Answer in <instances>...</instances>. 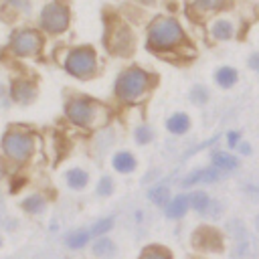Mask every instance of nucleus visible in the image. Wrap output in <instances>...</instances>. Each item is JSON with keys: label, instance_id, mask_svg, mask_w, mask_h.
Listing matches in <instances>:
<instances>
[{"label": "nucleus", "instance_id": "nucleus-26", "mask_svg": "<svg viewBox=\"0 0 259 259\" xmlns=\"http://www.w3.org/2000/svg\"><path fill=\"white\" fill-rule=\"evenodd\" d=\"M93 253L97 257H111L115 253V247H113V241L109 239H99L95 245H93Z\"/></svg>", "mask_w": 259, "mask_h": 259}, {"label": "nucleus", "instance_id": "nucleus-27", "mask_svg": "<svg viewBox=\"0 0 259 259\" xmlns=\"http://www.w3.org/2000/svg\"><path fill=\"white\" fill-rule=\"evenodd\" d=\"M22 206H24L28 212H40V210L45 208V200L34 194V196H28V198L22 202Z\"/></svg>", "mask_w": 259, "mask_h": 259}, {"label": "nucleus", "instance_id": "nucleus-23", "mask_svg": "<svg viewBox=\"0 0 259 259\" xmlns=\"http://www.w3.org/2000/svg\"><path fill=\"white\" fill-rule=\"evenodd\" d=\"M65 178H67V184H69L71 188H83V186L87 184V172H83L81 168L69 170V172L65 174Z\"/></svg>", "mask_w": 259, "mask_h": 259}, {"label": "nucleus", "instance_id": "nucleus-24", "mask_svg": "<svg viewBox=\"0 0 259 259\" xmlns=\"http://www.w3.org/2000/svg\"><path fill=\"white\" fill-rule=\"evenodd\" d=\"M148 198L154 202V204H158V206H166L168 204V198H170V190H168V186L164 184H160V186H156V188H152L150 192H148Z\"/></svg>", "mask_w": 259, "mask_h": 259}, {"label": "nucleus", "instance_id": "nucleus-11", "mask_svg": "<svg viewBox=\"0 0 259 259\" xmlns=\"http://www.w3.org/2000/svg\"><path fill=\"white\" fill-rule=\"evenodd\" d=\"M208 36L214 42H229L237 36V26L231 18L217 14L210 22H208Z\"/></svg>", "mask_w": 259, "mask_h": 259}, {"label": "nucleus", "instance_id": "nucleus-12", "mask_svg": "<svg viewBox=\"0 0 259 259\" xmlns=\"http://www.w3.org/2000/svg\"><path fill=\"white\" fill-rule=\"evenodd\" d=\"M225 172H221L217 166H208V168H198L194 172H190L184 180H182V186H192V184H210V182H217L221 180Z\"/></svg>", "mask_w": 259, "mask_h": 259}, {"label": "nucleus", "instance_id": "nucleus-21", "mask_svg": "<svg viewBox=\"0 0 259 259\" xmlns=\"http://www.w3.org/2000/svg\"><path fill=\"white\" fill-rule=\"evenodd\" d=\"M227 231H229V235L235 239V243L249 239V235H247V227H245L243 221H239V219H231V221L227 223Z\"/></svg>", "mask_w": 259, "mask_h": 259}, {"label": "nucleus", "instance_id": "nucleus-6", "mask_svg": "<svg viewBox=\"0 0 259 259\" xmlns=\"http://www.w3.org/2000/svg\"><path fill=\"white\" fill-rule=\"evenodd\" d=\"M34 138L30 132H24L22 127H10L2 138V150L12 160H26L32 154Z\"/></svg>", "mask_w": 259, "mask_h": 259}, {"label": "nucleus", "instance_id": "nucleus-28", "mask_svg": "<svg viewBox=\"0 0 259 259\" xmlns=\"http://www.w3.org/2000/svg\"><path fill=\"white\" fill-rule=\"evenodd\" d=\"M136 140H138V144H150V142L154 140L152 127H150V125H140V127L136 130Z\"/></svg>", "mask_w": 259, "mask_h": 259}, {"label": "nucleus", "instance_id": "nucleus-3", "mask_svg": "<svg viewBox=\"0 0 259 259\" xmlns=\"http://www.w3.org/2000/svg\"><path fill=\"white\" fill-rule=\"evenodd\" d=\"M152 83H154V75H150L146 69L127 67L117 75L113 91L121 101L132 103V101L142 99L148 93V89L152 87Z\"/></svg>", "mask_w": 259, "mask_h": 259}, {"label": "nucleus", "instance_id": "nucleus-29", "mask_svg": "<svg viewBox=\"0 0 259 259\" xmlns=\"http://www.w3.org/2000/svg\"><path fill=\"white\" fill-rule=\"evenodd\" d=\"M111 225H113V219H103V221L95 223L89 233H91V235H103V233H107V231L111 229Z\"/></svg>", "mask_w": 259, "mask_h": 259}, {"label": "nucleus", "instance_id": "nucleus-10", "mask_svg": "<svg viewBox=\"0 0 259 259\" xmlns=\"http://www.w3.org/2000/svg\"><path fill=\"white\" fill-rule=\"evenodd\" d=\"M111 40L107 38L109 51L115 55H130L134 51V34L125 24H115L113 30L109 32Z\"/></svg>", "mask_w": 259, "mask_h": 259}, {"label": "nucleus", "instance_id": "nucleus-19", "mask_svg": "<svg viewBox=\"0 0 259 259\" xmlns=\"http://www.w3.org/2000/svg\"><path fill=\"white\" fill-rule=\"evenodd\" d=\"M188 99H190V103H194V105L200 107V105H206V103H208L210 93H208V89H206L204 85L196 83V85L190 87V91H188Z\"/></svg>", "mask_w": 259, "mask_h": 259}, {"label": "nucleus", "instance_id": "nucleus-35", "mask_svg": "<svg viewBox=\"0 0 259 259\" xmlns=\"http://www.w3.org/2000/svg\"><path fill=\"white\" fill-rule=\"evenodd\" d=\"M255 229H257V233H259V214L255 217Z\"/></svg>", "mask_w": 259, "mask_h": 259}, {"label": "nucleus", "instance_id": "nucleus-33", "mask_svg": "<svg viewBox=\"0 0 259 259\" xmlns=\"http://www.w3.org/2000/svg\"><path fill=\"white\" fill-rule=\"evenodd\" d=\"M239 142H241V132H239V130H231V132L227 134V146H229L231 150H235Z\"/></svg>", "mask_w": 259, "mask_h": 259}, {"label": "nucleus", "instance_id": "nucleus-30", "mask_svg": "<svg viewBox=\"0 0 259 259\" xmlns=\"http://www.w3.org/2000/svg\"><path fill=\"white\" fill-rule=\"evenodd\" d=\"M111 190H113V182H111V178L103 176V178L99 180V184H97V194L107 196V194H111Z\"/></svg>", "mask_w": 259, "mask_h": 259}, {"label": "nucleus", "instance_id": "nucleus-34", "mask_svg": "<svg viewBox=\"0 0 259 259\" xmlns=\"http://www.w3.org/2000/svg\"><path fill=\"white\" fill-rule=\"evenodd\" d=\"M237 150H239L243 156H249V154L253 152V150H251V144H247V142H239V144H237Z\"/></svg>", "mask_w": 259, "mask_h": 259}, {"label": "nucleus", "instance_id": "nucleus-8", "mask_svg": "<svg viewBox=\"0 0 259 259\" xmlns=\"http://www.w3.org/2000/svg\"><path fill=\"white\" fill-rule=\"evenodd\" d=\"M42 34L34 28H18L10 34V51L18 57H32L42 49Z\"/></svg>", "mask_w": 259, "mask_h": 259}, {"label": "nucleus", "instance_id": "nucleus-2", "mask_svg": "<svg viewBox=\"0 0 259 259\" xmlns=\"http://www.w3.org/2000/svg\"><path fill=\"white\" fill-rule=\"evenodd\" d=\"M67 117L85 130H97L107 123L109 119V107L103 105L101 101L89 99L85 95L73 97L67 101Z\"/></svg>", "mask_w": 259, "mask_h": 259}, {"label": "nucleus", "instance_id": "nucleus-31", "mask_svg": "<svg viewBox=\"0 0 259 259\" xmlns=\"http://www.w3.org/2000/svg\"><path fill=\"white\" fill-rule=\"evenodd\" d=\"M221 208H223V206H221L219 202L210 200V202H208V206L204 208V212H202V214H206V217H210V219H217V217H221Z\"/></svg>", "mask_w": 259, "mask_h": 259}, {"label": "nucleus", "instance_id": "nucleus-36", "mask_svg": "<svg viewBox=\"0 0 259 259\" xmlns=\"http://www.w3.org/2000/svg\"><path fill=\"white\" fill-rule=\"evenodd\" d=\"M190 259H202V257H190Z\"/></svg>", "mask_w": 259, "mask_h": 259}, {"label": "nucleus", "instance_id": "nucleus-18", "mask_svg": "<svg viewBox=\"0 0 259 259\" xmlns=\"http://www.w3.org/2000/svg\"><path fill=\"white\" fill-rule=\"evenodd\" d=\"M113 168L117 172H132L136 168V158L130 154V152H119L113 156Z\"/></svg>", "mask_w": 259, "mask_h": 259}, {"label": "nucleus", "instance_id": "nucleus-14", "mask_svg": "<svg viewBox=\"0 0 259 259\" xmlns=\"http://www.w3.org/2000/svg\"><path fill=\"white\" fill-rule=\"evenodd\" d=\"M166 130L174 136H182L190 130V117L184 111H176L166 119Z\"/></svg>", "mask_w": 259, "mask_h": 259}, {"label": "nucleus", "instance_id": "nucleus-15", "mask_svg": "<svg viewBox=\"0 0 259 259\" xmlns=\"http://www.w3.org/2000/svg\"><path fill=\"white\" fill-rule=\"evenodd\" d=\"M210 160H212V166H217L221 172H231V170H237L239 168L237 156H233L229 152H223V150H214L210 154Z\"/></svg>", "mask_w": 259, "mask_h": 259}, {"label": "nucleus", "instance_id": "nucleus-5", "mask_svg": "<svg viewBox=\"0 0 259 259\" xmlns=\"http://www.w3.org/2000/svg\"><path fill=\"white\" fill-rule=\"evenodd\" d=\"M71 22V12L69 6L61 0H51L42 6L40 16H38V24L47 34H61L69 28Z\"/></svg>", "mask_w": 259, "mask_h": 259}, {"label": "nucleus", "instance_id": "nucleus-20", "mask_svg": "<svg viewBox=\"0 0 259 259\" xmlns=\"http://www.w3.org/2000/svg\"><path fill=\"white\" fill-rule=\"evenodd\" d=\"M208 202H210V196H208L206 192H202V190H194V192L188 194V204H190L194 210H198L200 214L204 212V208L208 206Z\"/></svg>", "mask_w": 259, "mask_h": 259}, {"label": "nucleus", "instance_id": "nucleus-25", "mask_svg": "<svg viewBox=\"0 0 259 259\" xmlns=\"http://www.w3.org/2000/svg\"><path fill=\"white\" fill-rule=\"evenodd\" d=\"M89 231H81V229H77V231H73V233H69L67 237H65V243L69 245V247H73V249H79V247H83L85 243H87V239H89Z\"/></svg>", "mask_w": 259, "mask_h": 259}, {"label": "nucleus", "instance_id": "nucleus-1", "mask_svg": "<svg viewBox=\"0 0 259 259\" xmlns=\"http://www.w3.org/2000/svg\"><path fill=\"white\" fill-rule=\"evenodd\" d=\"M146 47L152 53L168 55V53H184L192 51L188 34L182 22L172 14H158L146 26Z\"/></svg>", "mask_w": 259, "mask_h": 259}, {"label": "nucleus", "instance_id": "nucleus-4", "mask_svg": "<svg viewBox=\"0 0 259 259\" xmlns=\"http://www.w3.org/2000/svg\"><path fill=\"white\" fill-rule=\"evenodd\" d=\"M63 69L77 79H91L97 75V55L93 47L83 45L71 49L63 59Z\"/></svg>", "mask_w": 259, "mask_h": 259}, {"label": "nucleus", "instance_id": "nucleus-17", "mask_svg": "<svg viewBox=\"0 0 259 259\" xmlns=\"http://www.w3.org/2000/svg\"><path fill=\"white\" fill-rule=\"evenodd\" d=\"M12 99L14 101H20V103H26L30 99H34V87L30 83H24V81H16L12 85Z\"/></svg>", "mask_w": 259, "mask_h": 259}, {"label": "nucleus", "instance_id": "nucleus-7", "mask_svg": "<svg viewBox=\"0 0 259 259\" xmlns=\"http://www.w3.org/2000/svg\"><path fill=\"white\" fill-rule=\"evenodd\" d=\"M190 245L200 253H223L225 251V237L217 227L200 225L192 231Z\"/></svg>", "mask_w": 259, "mask_h": 259}, {"label": "nucleus", "instance_id": "nucleus-9", "mask_svg": "<svg viewBox=\"0 0 259 259\" xmlns=\"http://www.w3.org/2000/svg\"><path fill=\"white\" fill-rule=\"evenodd\" d=\"M229 6H231V0H184L186 14L198 22L225 12Z\"/></svg>", "mask_w": 259, "mask_h": 259}, {"label": "nucleus", "instance_id": "nucleus-13", "mask_svg": "<svg viewBox=\"0 0 259 259\" xmlns=\"http://www.w3.org/2000/svg\"><path fill=\"white\" fill-rule=\"evenodd\" d=\"M212 79H214V83H217L221 89H231V87H235L237 81H239V71H237L235 67H231V65H221L219 69H214Z\"/></svg>", "mask_w": 259, "mask_h": 259}, {"label": "nucleus", "instance_id": "nucleus-22", "mask_svg": "<svg viewBox=\"0 0 259 259\" xmlns=\"http://www.w3.org/2000/svg\"><path fill=\"white\" fill-rule=\"evenodd\" d=\"M140 259H172V253L166 249V247H160V245H150L142 251Z\"/></svg>", "mask_w": 259, "mask_h": 259}, {"label": "nucleus", "instance_id": "nucleus-32", "mask_svg": "<svg viewBox=\"0 0 259 259\" xmlns=\"http://www.w3.org/2000/svg\"><path fill=\"white\" fill-rule=\"evenodd\" d=\"M247 67H249L253 73L259 75V51L249 53V57H247Z\"/></svg>", "mask_w": 259, "mask_h": 259}, {"label": "nucleus", "instance_id": "nucleus-16", "mask_svg": "<svg viewBox=\"0 0 259 259\" xmlns=\"http://www.w3.org/2000/svg\"><path fill=\"white\" fill-rule=\"evenodd\" d=\"M188 196L186 194H178V196H174L168 204H166V217L168 219H180V217H184L186 214V210H188Z\"/></svg>", "mask_w": 259, "mask_h": 259}]
</instances>
